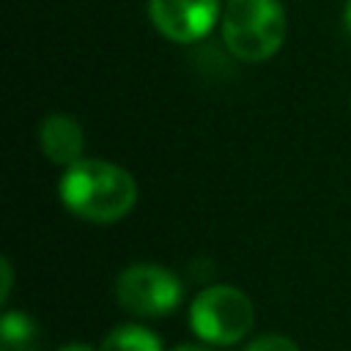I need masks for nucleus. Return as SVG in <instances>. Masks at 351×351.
Instances as JSON below:
<instances>
[{
    "instance_id": "nucleus-1",
    "label": "nucleus",
    "mask_w": 351,
    "mask_h": 351,
    "mask_svg": "<svg viewBox=\"0 0 351 351\" xmlns=\"http://www.w3.org/2000/svg\"><path fill=\"white\" fill-rule=\"evenodd\" d=\"M66 211L88 222L123 219L137 203V181L129 170L104 159H77L58 181Z\"/></svg>"
},
{
    "instance_id": "nucleus-2",
    "label": "nucleus",
    "mask_w": 351,
    "mask_h": 351,
    "mask_svg": "<svg viewBox=\"0 0 351 351\" xmlns=\"http://www.w3.org/2000/svg\"><path fill=\"white\" fill-rule=\"evenodd\" d=\"M288 19L280 0H228L222 11V41L247 63L269 60L285 41Z\"/></svg>"
},
{
    "instance_id": "nucleus-3",
    "label": "nucleus",
    "mask_w": 351,
    "mask_h": 351,
    "mask_svg": "<svg viewBox=\"0 0 351 351\" xmlns=\"http://www.w3.org/2000/svg\"><path fill=\"white\" fill-rule=\"evenodd\" d=\"M255 321L252 302L233 285H208L189 304L192 332L211 346H233L250 335Z\"/></svg>"
},
{
    "instance_id": "nucleus-4",
    "label": "nucleus",
    "mask_w": 351,
    "mask_h": 351,
    "mask_svg": "<svg viewBox=\"0 0 351 351\" xmlns=\"http://www.w3.org/2000/svg\"><path fill=\"white\" fill-rule=\"evenodd\" d=\"M184 296L181 280L156 263H134L126 266L115 280V299L118 304L140 318L167 315L178 307Z\"/></svg>"
},
{
    "instance_id": "nucleus-5",
    "label": "nucleus",
    "mask_w": 351,
    "mask_h": 351,
    "mask_svg": "<svg viewBox=\"0 0 351 351\" xmlns=\"http://www.w3.org/2000/svg\"><path fill=\"white\" fill-rule=\"evenodd\" d=\"M148 16L165 38L192 44L214 30L219 0H148Z\"/></svg>"
},
{
    "instance_id": "nucleus-6",
    "label": "nucleus",
    "mask_w": 351,
    "mask_h": 351,
    "mask_svg": "<svg viewBox=\"0 0 351 351\" xmlns=\"http://www.w3.org/2000/svg\"><path fill=\"white\" fill-rule=\"evenodd\" d=\"M38 145H41V151L49 162H55L60 167H69L77 159H82L85 132H82L77 118H71L66 112H55V115H47L41 121Z\"/></svg>"
},
{
    "instance_id": "nucleus-7",
    "label": "nucleus",
    "mask_w": 351,
    "mask_h": 351,
    "mask_svg": "<svg viewBox=\"0 0 351 351\" xmlns=\"http://www.w3.org/2000/svg\"><path fill=\"white\" fill-rule=\"evenodd\" d=\"M0 351H41V326L22 310H5L0 318Z\"/></svg>"
},
{
    "instance_id": "nucleus-8",
    "label": "nucleus",
    "mask_w": 351,
    "mask_h": 351,
    "mask_svg": "<svg viewBox=\"0 0 351 351\" xmlns=\"http://www.w3.org/2000/svg\"><path fill=\"white\" fill-rule=\"evenodd\" d=\"M99 351H162V343L151 329L137 324H123L104 337Z\"/></svg>"
},
{
    "instance_id": "nucleus-9",
    "label": "nucleus",
    "mask_w": 351,
    "mask_h": 351,
    "mask_svg": "<svg viewBox=\"0 0 351 351\" xmlns=\"http://www.w3.org/2000/svg\"><path fill=\"white\" fill-rule=\"evenodd\" d=\"M244 351H299V346L285 335H261L244 346Z\"/></svg>"
},
{
    "instance_id": "nucleus-10",
    "label": "nucleus",
    "mask_w": 351,
    "mask_h": 351,
    "mask_svg": "<svg viewBox=\"0 0 351 351\" xmlns=\"http://www.w3.org/2000/svg\"><path fill=\"white\" fill-rule=\"evenodd\" d=\"M0 277H3V288H0V302L5 304L8 296H11V285H14V269H11V261L3 258L0 261Z\"/></svg>"
},
{
    "instance_id": "nucleus-11",
    "label": "nucleus",
    "mask_w": 351,
    "mask_h": 351,
    "mask_svg": "<svg viewBox=\"0 0 351 351\" xmlns=\"http://www.w3.org/2000/svg\"><path fill=\"white\" fill-rule=\"evenodd\" d=\"M58 351H93V348L85 346V343H69V346H63V348H58Z\"/></svg>"
},
{
    "instance_id": "nucleus-12",
    "label": "nucleus",
    "mask_w": 351,
    "mask_h": 351,
    "mask_svg": "<svg viewBox=\"0 0 351 351\" xmlns=\"http://www.w3.org/2000/svg\"><path fill=\"white\" fill-rule=\"evenodd\" d=\"M173 351H208V348H203V346H192V343H184V346H176Z\"/></svg>"
},
{
    "instance_id": "nucleus-13",
    "label": "nucleus",
    "mask_w": 351,
    "mask_h": 351,
    "mask_svg": "<svg viewBox=\"0 0 351 351\" xmlns=\"http://www.w3.org/2000/svg\"><path fill=\"white\" fill-rule=\"evenodd\" d=\"M343 19H346V27H348V33H351V0L346 3V14H343Z\"/></svg>"
}]
</instances>
